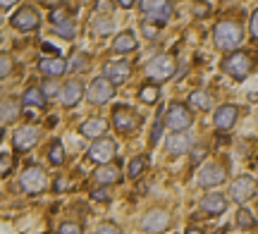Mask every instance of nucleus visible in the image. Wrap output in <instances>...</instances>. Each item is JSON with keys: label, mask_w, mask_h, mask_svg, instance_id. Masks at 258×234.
<instances>
[{"label": "nucleus", "mask_w": 258, "mask_h": 234, "mask_svg": "<svg viewBox=\"0 0 258 234\" xmlns=\"http://www.w3.org/2000/svg\"><path fill=\"white\" fill-rule=\"evenodd\" d=\"M241 38H244L241 24L234 22V19H222V22H218L215 29H213V41H215V46L222 48V50H232L234 46H239Z\"/></svg>", "instance_id": "f257e3e1"}, {"label": "nucleus", "mask_w": 258, "mask_h": 234, "mask_svg": "<svg viewBox=\"0 0 258 234\" xmlns=\"http://www.w3.org/2000/svg\"><path fill=\"white\" fill-rule=\"evenodd\" d=\"M222 69H225L230 76H234L237 82H241V79H246V76L251 74L253 62H251L249 53H244V50H234V53H230V55L222 60Z\"/></svg>", "instance_id": "f03ea898"}, {"label": "nucleus", "mask_w": 258, "mask_h": 234, "mask_svg": "<svg viewBox=\"0 0 258 234\" xmlns=\"http://www.w3.org/2000/svg\"><path fill=\"white\" fill-rule=\"evenodd\" d=\"M175 67H177V62L172 55H156L146 65V74L151 76L156 84H163V82L175 76Z\"/></svg>", "instance_id": "7ed1b4c3"}, {"label": "nucleus", "mask_w": 258, "mask_h": 234, "mask_svg": "<svg viewBox=\"0 0 258 234\" xmlns=\"http://www.w3.org/2000/svg\"><path fill=\"white\" fill-rule=\"evenodd\" d=\"M191 122H194V115L184 103H172L167 108L165 127H170L172 131H186L191 127Z\"/></svg>", "instance_id": "20e7f679"}, {"label": "nucleus", "mask_w": 258, "mask_h": 234, "mask_svg": "<svg viewBox=\"0 0 258 234\" xmlns=\"http://www.w3.org/2000/svg\"><path fill=\"white\" fill-rule=\"evenodd\" d=\"M139 8L144 10V15L156 27L165 24L170 15H172V3H165V0H144V3H139Z\"/></svg>", "instance_id": "39448f33"}, {"label": "nucleus", "mask_w": 258, "mask_h": 234, "mask_svg": "<svg viewBox=\"0 0 258 234\" xmlns=\"http://www.w3.org/2000/svg\"><path fill=\"white\" fill-rule=\"evenodd\" d=\"M112 96H115V84H110V82H108L105 76H98V79H93L91 86H89V91H86V98H89L93 105L108 103Z\"/></svg>", "instance_id": "423d86ee"}, {"label": "nucleus", "mask_w": 258, "mask_h": 234, "mask_svg": "<svg viewBox=\"0 0 258 234\" xmlns=\"http://www.w3.org/2000/svg\"><path fill=\"white\" fill-rule=\"evenodd\" d=\"M115 153H117L115 141L108 139V136H103V139H96V143H91L89 158H91L93 163H101V165H110V160L115 158Z\"/></svg>", "instance_id": "0eeeda50"}, {"label": "nucleus", "mask_w": 258, "mask_h": 234, "mask_svg": "<svg viewBox=\"0 0 258 234\" xmlns=\"http://www.w3.org/2000/svg\"><path fill=\"white\" fill-rule=\"evenodd\" d=\"M19 184H22V189H24L27 194H38V191H43V187H46V172L41 168H36V165H29V168L22 172Z\"/></svg>", "instance_id": "6e6552de"}, {"label": "nucleus", "mask_w": 258, "mask_h": 234, "mask_svg": "<svg viewBox=\"0 0 258 234\" xmlns=\"http://www.w3.org/2000/svg\"><path fill=\"white\" fill-rule=\"evenodd\" d=\"M225 179H227L225 165H220V163H208V165L199 172V187H203V189L220 187Z\"/></svg>", "instance_id": "1a4fd4ad"}, {"label": "nucleus", "mask_w": 258, "mask_h": 234, "mask_svg": "<svg viewBox=\"0 0 258 234\" xmlns=\"http://www.w3.org/2000/svg\"><path fill=\"white\" fill-rule=\"evenodd\" d=\"M139 122H141V117H139L132 108H127V105H120V108H115V113H112V124H115V129L117 131H134L139 127Z\"/></svg>", "instance_id": "9d476101"}, {"label": "nucleus", "mask_w": 258, "mask_h": 234, "mask_svg": "<svg viewBox=\"0 0 258 234\" xmlns=\"http://www.w3.org/2000/svg\"><path fill=\"white\" fill-rule=\"evenodd\" d=\"M38 15L36 10L31 8V5H24L22 10H17L15 15H12V19H10V24L15 29H19V31H34V29H38Z\"/></svg>", "instance_id": "9b49d317"}, {"label": "nucleus", "mask_w": 258, "mask_h": 234, "mask_svg": "<svg viewBox=\"0 0 258 234\" xmlns=\"http://www.w3.org/2000/svg\"><path fill=\"white\" fill-rule=\"evenodd\" d=\"M167 227H170V215H167L165 210H148L146 215L141 217V229H146L151 234H158V232H165Z\"/></svg>", "instance_id": "f8f14e48"}, {"label": "nucleus", "mask_w": 258, "mask_h": 234, "mask_svg": "<svg viewBox=\"0 0 258 234\" xmlns=\"http://www.w3.org/2000/svg\"><path fill=\"white\" fill-rule=\"evenodd\" d=\"M12 143H15V150H19V153L31 150L38 143V129L34 127V124L19 127V129L15 131V136H12Z\"/></svg>", "instance_id": "ddd939ff"}, {"label": "nucleus", "mask_w": 258, "mask_h": 234, "mask_svg": "<svg viewBox=\"0 0 258 234\" xmlns=\"http://www.w3.org/2000/svg\"><path fill=\"white\" fill-rule=\"evenodd\" d=\"M253 191H256V182H253V177H249V175L237 177L234 182H232V187H230V194H232V198H234L237 203L249 201V198L253 196Z\"/></svg>", "instance_id": "4468645a"}, {"label": "nucleus", "mask_w": 258, "mask_h": 234, "mask_svg": "<svg viewBox=\"0 0 258 234\" xmlns=\"http://www.w3.org/2000/svg\"><path fill=\"white\" fill-rule=\"evenodd\" d=\"M237 115H239V110H237V105H220L218 110H215V117H213V124H215V129H230V127H234V122H237Z\"/></svg>", "instance_id": "2eb2a0df"}, {"label": "nucleus", "mask_w": 258, "mask_h": 234, "mask_svg": "<svg viewBox=\"0 0 258 234\" xmlns=\"http://www.w3.org/2000/svg\"><path fill=\"white\" fill-rule=\"evenodd\" d=\"M129 74H132V67H129V62H124V60H120V62H108L105 69H103V76H105L110 84L127 82Z\"/></svg>", "instance_id": "dca6fc26"}, {"label": "nucleus", "mask_w": 258, "mask_h": 234, "mask_svg": "<svg viewBox=\"0 0 258 234\" xmlns=\"http://www.w3.org/2000/svg\"><path fill=\"white\" fill-rule=\"evenodd\" d=\"M38 69H41V74L48 76V79H55V76L64 74L67 72V60L62 57H43L41 62H38Z\"/></svg>", "instance_id": "f3484780"}, {"label": "nucleus", "mask_w": 258, "mask_h": 234, "mask_svg": "<svg viewBox=\"0 0 258 234\" xmlns=\"http://www.w3.org/2000/svg\"><path fill=\"white\" fill-rule=\"evenodd\" d=\"M191 143H194V139L186 131H172L167 136V150L175 153V155H182L186 150H191Z\"/></svg>", "instance_id": "a211bd4d"}, {"label": "nucleus", "mask_w": 258, "mask_h": 234, "mask_svg": "<svg viewBox=\"0 0 258 234\" xmlns=\"http://www.w3.org/2000/svg\"><path fill=\"white\" fill-rule=\"evenodd\" d=\"M201 208L206 213H211V215H220V213L227 210V198L222 194H206L201 198Z\"/></svg>", "instance_id": "6ab92c4d"}, {"label": "nucleus", "mask_w": 258, "mask_h": 234, "mask_svg": "<svg viewBox=\"0 0 258 234\" xmlns=\"http://www.w3.org/2000/svg\"><path fill=\"white\" fill-rule=\"evenodd\" d=\"M82 96H84L82 84H79L77 79H72V82H67V84L62 86V94H60V98H62V105L72 108V105H77L79 101H82Z\"/></svg>", "instance_id": "aec40b11"}, {"label": "nucleus", "mask_w": 258, "mask_h": 234, "mask_svg": "<svg viewBox=\"0 0 258 234\" xmlns=\"http://www.w3.org/2000/svg\"><path fill=\"white\" fill-rule=\"evenodd\" d=\"M93 179H96L101 187L115 184V182H120V168H117V165H101V168L93 172Z\"/></svg>", "instance_id": "412c9836"}, {"label": "nucleus", "mask_w": 258, "mask_h": 234, "mask_svg": "<svg viewBox=\"0 0 258 234\" xmlns=\"http://www.w3.org/2000/svg\"><path fill=\"white\" fill-rule=\"evenodd\" d=\"M108 131V124L103 117H91L82 124V134L89 136V139H103V134Z\"/></svg>", "instance_id": "4be33fe9"}, {"label": "nucleus", "mask_w": 258, "mask_h": 234, "mask_svg": "<svg viewBox=\"0 0 258 234\" xmlns=\"http://www.w3.org/2000/svg\"><path fill=\"white\" fill-rule=\"evenodd\" d=\"M22 113V105H19L17 98H5L0 103V120L3 122H15Z\"/></svg>", "instance_id": "5701e85b"}, {"label": "nucleus", "mask_w": 258, "mask_h": 234, "mask_svg": "<svg viewBox=\"0 0 258 234\" xmlns=\"http://www.w3.org/2000/svg\"><path fill=\"white\" fill-rule=\"evenodd\" d=\"M134 48H137L134 31H122L120 36L115 38V43H112V50H115V53H132Z\"/></svg>", "instance_id": "b1692460"}, {"label": "nucleus", "mask_w": 258, "mask_h": 234, "mask_svg": "<svg viewBox=\"0 0 258 234\" xmlns=\"http://www.w3.org/2000/svg\"><path fill=\"white\" fill-rule=\"evenodd\" d=\"M22 103L31 105V108H43L46 96H43V91H41L38 86H31V89H27V94H24V98H22Z\"/></svg>", "instance_id": "393cba45"}, {"label": "nucleus", "mask_w": 258, "mask_h": 234, "mask_svg": "<svg viewBox=\"0 0 258 234\" xmlns=\"http://www.w3.org/2000/svg\"><path fill=\"white\" fill-rule=\"evenodd\" d=\"M189 105H191V108H199V110H211L213 98L206 94V91H194V94L189 96Z\"/></svg>", "instance_id": "a878e982"}, {"label": "nucleus", "mask_w": 258, "mask_h": 234, "mask_svg": "<svg viewBox=\"0 0 258 234\" xmlns=\"http://www.w3.org/2000/svg\"><path fill=\"white\" fill-rule=\"evenodd\" d=\"M158 96H160L158 84H146V86H141V91H139V101L146 105H153L158 101Z\"/></svg>", "instance_id": "bb28decb"}, {"label": "nucleus", "mask_w": 258, "mask_h": 234, "mask_svg": "<svg viewBox=\"0 0 258 234\" xmlns=\"http://www.w3.org/2000/svg\"><path fill=\"white\" fill-rule=\"evenodd\" d=\"M86 69H89V57L82 53H74L67 60V72H86Z\"/></svg>", "instance_id": "cd10ccee"}, {"label": "nucleus", "mask_w": 258, "mask_h": 234, "mask_svg": "<svg viewBox=\"0 0 258 234\" xmlns=\"http://www.w3.org/2000/svg\"><path fill=\"white\" fill-rule=\"evenodd\" d=\"M48 160H50L53 165H62V160H64L62 141H53V143H50V148H48Z\"/></svg>", "instance_id": "c85d7f7f"}, {"label": "nucleus", "mask_w": 258, "mask_h": 234, "mask_svg": "<svg viewBox=\"0 0 258 234\" xmlns=\"http://www.w3.org/2000/svg\"><path fill=\"white\" fill-rule=\"evenodd\" d=\"M146 155H137V158L132 160V163H129V177L132 179H137L139 175H141V172H144V170H146Z\"/></svg>", "instance_id": "c756f323"}, {"label": "nucleus", "mask_w": 258, "mask_h": 234, "mask_svg": "<svg viewBox=\"0 0 258 234\" xmlns=\"http://www.w3.org/2000/svg\"><path fill=\"white\" fill-rule=\"evenodd\" d=\"M55 34H57V36H62V38H67V41H72V38L77 36L74 22H72V19H67V22H62V24H57V27H55Z\"/></svg>", "instance_id": "7c9ffc66"}, {"label": "nucleus", "mask_w": 258, "mask_h": 234, "mask_svg": "<svg viewBox=\"0 0 258 234\" xmlns=\"http://www.w3.org/2000/svg\"><path fill=\"white\" fill-rule=\"evenodd\" d=\"M112 29H115V24H112V19H108V17L96 19V22H93V31H96L98 36H108Z\"/></svg>", "instance_id": "2f4dec72"}, {"label": "nucleus", "mask_w": 258, "mask_h": 234, "mask_svg": "<svg viewBox=\"0 0 258 234\" xmlns=\"http://www.w3.org/2000/svg\"><path fill=\"white\" fill-rule=\"evenodd\" d=\"M237 225H239V229H251V227H253V215H251L246 208H239V213H237Z\"/></svg>", "instance_id": "473e14b6"}, {"label": "nucleus", "mask_w": 258, "mask_h": 234, "mask_svg": "<svg viewBox=\"0 0 258 234\" xmlns=\"http://www.w3.org/2000/svg\"><path fill=\"white\" fill-rule=\"evenodd\" d=\"M41 91H43L46 98H55V96L60 94V84H57L55 79H48V82H43V89H41Z\"/></svg>", "instance_id": "72a5a7b5"}, {"label": "nucleus", "mask_w": 258, "mask_h": 234, "mask_svg": "<svg viewBox=\"0 0 258 234\" xmlns=\"http://www.w3.org/2000/svg\"><path fill=\"white\" fill-rule=\"evenodd\" d=\"M67 19H70V15H67V10H62V8H55L53 10V12H50V22H53V24H62V22H67Z\"/></svg>", "instance_id": "f704fd0d"}, {"label": "nucleus", "mask_w": 258, "mask_h": 234, "mask_svg": "<svg viewBox=\"0 0 258 234\" xmlns=\"http://www.w3.org/2000/svg\"><path fill=\"white\" fill-rule=\"evenodd\" d=\"M10 69H12V57L5 55V53H0V79H3V76H8Z\"/></svg>", "instance_id": "c9c22d12"}, {"label": "nucleus", "mask_w": 258, "mask_h": 234, "mask_svg": "<svg viewBox=\"0 0 258 234\" xmlns=\"http://www.w3.org/2000/svg\"><path fill=\"white\" fill-rule=\"evenodd\" d=\"M12 165H15V163H12V155L3 153V155H0V177H3V175H8L10 170H12Z\"/></svg>", "instance_id": "e433bc0d"}, {"label": "nucleus", "mask_w": 258, "mask_h": 234, "mask_svg": "<svg viewBox=\"0 0 258 234\" xmlns=\"http://www.w3.org/2000/svg\"><path fill=\"white\" fill-rule=\"evenodd\" d=\"M57 232L60 234H82V227L77 225V222H62Z\"/></svg>", "instance_id": "4c0bfd02"}, {"label": "nucleus", "mask_w": 258, "mask_h": 234, "mask_svg": "<svg viewBox=\"0 0 258 234\" xmlns=\"http://www.w3.org/2000/svg\"><path fill=\"white\" fill-rule=\"evenodd\" d=\"M206 155H208V146H203V143H199V146L191 150V160H194V163H201Z\"/></svg>", "instance_id": "58836bf2"}, {"label": "nucleus", "mask_w": 258, "mask_h": 234, "mask_svg": "<svg viewBox=\"0 0 258 234\" xmlns=\"http://www.w3.org/2000/svg\"><path fill=\"white\" fill-rule=\"evenodd\" d=\"M163 127H165V120H156V124H153V131H151V143H158L160 134H163Z\"/></svg>", "instance_id": "ea45409f"}, {"label": "nucleus", "mask_w": 258, "mask_h": 234, "mask_svg": "<svg viewBox=\"0 0 258 234\" xmlns=\"http://www.w3.org/2000/svg\"><path fill=\"white\" fill-rule=\"evenodd\" d=\"M249 31H251V38L258 41V10L251 15V22H249Z\"/></svg>", "instance_id": "a19ab883"}, {"label": "nucleus", "mask_w": 258, "mask_h": 234, "mask_svg": "<svg viewBox=\"0 0 258 234\" xmlns=\"http://www.w3.org/2000/svg\"><path fill=\"white\" fill-rule=\"evenodd\" d=\"M141 29H144V36H146V38H156L158 36V27H156V24H151V22H146Z\"/></svg>", "instance_id": "79ce46f5"}, {"label": "nucleus", "mask_w": 258, "mask_h": 234, "mask_svg": "<svg viewBox=\"0 0 258 234\" xmlns=\"http://www.w3.org/2000/svg\"><path fill=\"white\" fill-rule=\"evenodd\" d=\"M96 234H120V229H117L115 225H101Z\"/></svg>", "instance_id": "37998d69"}, {"label": "nucleus", "mask_w": 258, "mask_h": 234, "mask_svg": "<svg viewBox=\"0 0 258 234\" xmlns=\"http://www.w3.org/2000/svg\"><path fill=\"white\" fill-rule=\"evenodd\" d=\"M91 198L93 201H108L110 196H108V191H105V189H96V191L91 194Z\"/></svg>", "instance_id": "c03bdc74"}, {"label": "nucleus", "mask_w": 258, "mask_h": 234, "mask_svg": "<svg viewBox=\"0 0 258 234\" xmlns=\"http://www.w3.org/2000/svg\"><path fill=\"white\" fill-rule=\"evenodd\" d=\"M194 15H199V17H206V15H208V5H194Z\"/></svg>", "instance_id": "a18cd8bd"}, {"label": "nucleus", "mask_w": 258, "mask_h": 234, "mask_svg": "<svg viewBox=\"0 0 258 234\" xmlns=\"http://www.w3.org/2000/svg\"><path fill=\"white\" fill-rule=\"evenodd\" d=\"M53 189H55V191H64V189H67V184H64V179H55V184H53Z\"/></svg>", "instance_id": "49530a36"}, {"label": "nucleus", "mask_w": 258, "mask_h": 234, "mask_svg": "<svg viewBox=\"0 0 258 234\" xmlns=\"http://www.w3.org/2000/svg\"><path fill=\"white\" fill-rule=\"evenodd\" d=\"M186 234H203V229H199V227H189V229H186Z\"/></svg>", "instance_id": "de8ad7c7"}, {"label": "nucleus", "mask_w": 258, "mask_h": 234, "mask_svg": "<svg viewBox=\"0 0 258 234\" xmlns=\"http://www.w3.org/2000/svg\"><path fill=\"white\" fill-rule=\"evenodd\" d=\"M132 5H134L132 0H122V3H120V8H132Z\"/></svg>", "instance_id": "09e8293b"}, {"label": "nucleus", "mask_w": 258, "mask_h": 234, "mask_svg": "<svg viewBox=\"0 0 258 234\" xmlns=\"http://www.w3.org/2000/svg\"><path fill=\"white\" fill-rule=\"evenodd\" d=\"M12 5V0H0V8H10Z\"/></svg>", "instance_id": "8fccbe9b"}, {"label": "nucleus", "mask_w": 258, "mask_h": 234, "mask_svg": "<svg viewBox=\"0 0 258 234\" xmlns=\"http://www.w3.org/2000/svg\"><path fill=\"white\" fill-rule=\"evenodd\" d=\"M0 139H3V129H0Z\"/></svg>", "instance_id": "3c124183"}]
</instances>
